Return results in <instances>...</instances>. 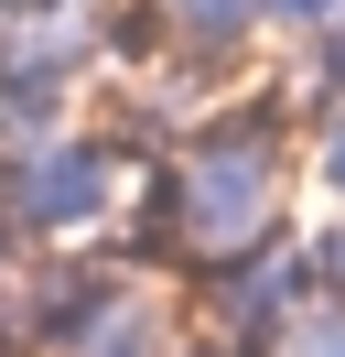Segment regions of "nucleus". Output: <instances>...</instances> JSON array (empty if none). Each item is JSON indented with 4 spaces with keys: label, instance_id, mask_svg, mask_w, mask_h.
Wrapping results in <instances>:
<instances>
[{
    "label": "nucleus",
    "instance_id": "39448f33",
    "mask_svg": "<svg viewBox=\"0 0 345 357\" xmlns=\"http://www.w3.org/2000/svg\"><path fill=\"white\" fill-rule=\"evenodd\" d=\"M172 335H184V303H172L162 282H129V271H119L108 303L65 335V357H172Z\"/></svg>",
    "mask_w": 345,
    "mask_h": 357
},
{
    "label": "nucleus",
    "instance_id": "7ed1b4c3",
    "mask_svg": "<svg viewBox=\"0 0 345 357\" xmlns=\"http://www.w3.org/2000/svg\"><path fill=\"white\" fill-rule=\"evenodd\" d=\"M184 303H194V325H205V335H227V347L270 357V335L291 325V314H313V303H323L313 238H302V227H280V238H259V249H237V260L194 271Z\"/></svg>",
    "mask_w": 345,
    "mask_h": 357
},
{
    "label": "nucleus",
    "instance_id": "9d476101",
    "mask_svg": "<svg viewBox=\"0 0 345 357\" xmlns=\"http://www.w3.org/2000/svg\"><path fill=\"white\" fill-rule=\"evenodd\" d=\"M313 184L335 195V217H345V109H323V119H313Z\"/></svg>",
    "mask_w": 345,
    "mask_h": 357
},
{
    "label": "nucleus",
    "instance_id": "423d86ee",
    "mask_svg": "<svg viewBox=\"0 0 345 357\" xmlns=\"http://www.w3.org/2000/svg\"><path fill=\"white\" fill-rule=\"evenodd\" d=\"M162 22H172V54H237V66H248L259 0H162Z\"/></svg>",
    "mask_w": 345,
    "mask_h": 357
},
{
    "label": "nucleus",
    "instance_id": "20e7f679",
    "mask_svg": "<svg viewBox=\"0 0 345 357\" xmlns=\"http://www.w3.org/2000/svg\"><path fill=\"white\" fill-rule=\"evenodd\" d=\"M108 282H119V260H108V249H22L11 282H0L22 357H65V335L108 303Z\"/></svg>",
    "mask_w": 345,
    "mask_h": 357
},
{
    "label": "nucleus",
    "instance_id": "f8f14e48",
    "mask_svg": "<svg viewBox=\"0 0 345 357\" xmlns=\"http://www.w3.org/2000/svg\"><path fill=\"white\" fill-rule=\"evenodd\" d=\"M0 11H108V0H0Z\"/></svg>",
    "mask_w": 345,
    "mask_h": 357
},
{
    "label": "nucleus",
    "instance_id": "1a4fd4ad",
    "mask_svg": "<svg viewBox=\"0 0 345 357\" xmlns=\"http://www.w3.org/2000/svg\"><path fill=\"white\" fill-rule=\"evenodd\" d=\"M323 22H345V0H259V33H280V44H302Z\"/></svg>",
    "mask_w": 345,
    "mask_h": 357
},
{
    "label": "nucleus",
    "instance_id": "f257e3e1",
    "mask_svg": "<svg viewBox=\"0 0 345 357\" xmlns=\"http://www.w3.org/2000/svg\"><path fill=\"white\" fill-rule=\"evenodd\" d=\"M291 119H302L291 87H237L162 162V195L184 217V282L291 227Z\"/></svg>",
    "mask_w": 345,
    "mask_h": 357
},
{
    "label": "nucleus",
    "instance_id": "ddd939ff",
    "mask_svg": "<svg viewBox=\"0 0 345 357\" xmlns=\"http://www.w3.org/2000/svg\"><path fill=\"white\" fill-rule=\"evenodd\" d=\"M11 260H22V249H11V227H0V282H11Z\"/></svg>",
    "mask_w": 345,
    "mask_h": 357
},
{
    "label": "nucleus",
    "instance_id": "f03ea898",
    "mask_svg": "<svg viewBox=\"0 0 345 357\" xmlns=\"http://www.w3.org/2000/svg\"><path fill=\"white\" fill-rule=\"evenodd\" d=\"M129 184L141 174L119 162V141L97 119H76L33 152H0V227H11V249H108Z\"/></svg>",
    "mask_w": 345,
    "mask_h": 357
},
{
    "label": "nucleus",
    "instance_id": "9b49d317",
    "mask_svg": "<svg viewBox=\"0 0 345 357\" xmlns=\"http://www.w3.org/2000/svg\"><path fill=\"white\" fill-rule=\"evenodd\" d=\"M172 357H248V347H227V335H205V325L184 314V335H172Z\"/></svg>",
    "mask_w": 345,
    "mask_h": 357
},
{
    "label": "nucleus",
    "instance_id": "0eeeda50",
    "mask_svg": "<svg viewBox=\"0 0 345 357\" xmlns=\"http://www.w3.org/2000/svg\"><path fill=\"white\" fill-rule=\"evenodd\" d=\"M162 54H172L162 0H108V11H97V66H108V76H151Z\"/></svg>",
    "mask_w": 345,
    "mask_h": 357
},
{
    "label": "nucleus",
    "instance_id": "6e6552de",
    "mask_svg": "<svg viewBox=\"0 0 345 357\" xmlns=\"http://www.w3.org/2000/svg\"><path fill=\"white\" fill-rule=\"evenodd\" d=\"M270 357H345V303H313L270 335Z\"/></svg>",
    "mask_w": 345,
    "mask_h": 357
}]
</instances>
